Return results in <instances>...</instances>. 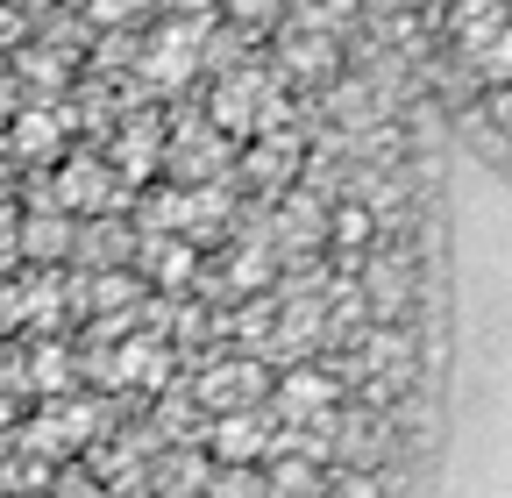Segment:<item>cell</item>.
Here are the masks:
<instances>
[{"mask_svg":"<svg viewBox=\"0 0 512 498\" xmlns=\"http://www.w3.org/2000/svg\"><path fill=\"white\" fill-rule=\"evenodd\" d=\"M50 200L72 207V214H114L121 207V178L107 164H93V157H72V164L57 171V193Z\"/></svg>","mask_w":512,"mask_h":498,"instance_id":"1","label":"cell"},{"mask_svg":"<svg viewBox=\"0 0 512 498\" xmlns=\"http://www.w3.org/2000/svg\"><path fill=\"white\" fill-rule=\"evenodd\" d=\"M207 442H214L221 463H256L264 449H278V427L264 420V406H235V413H221L207 427Z\"/></svg>","mask_w":512,"mask_h":498,"instance_id":"2","label":"cell"},{"mask_svg":"<svg viewBox=\"0 0 512 498\" xmlns=\"http://www.w3.org/2000/svg\"><path fill=\"white\" fill-rule=\"evenodd\" d=\"M143 72H150L157 86H185L192 72H200V29H192V22H171V29L150 43Z\"/></svg>","mask_w":512,"mask_h":498,"instance_id":"3","label":"cell"},{"mask_svg":"<svg viewBox=\"0 0 512 498\" xmlns=\"http://www.w3.org/2000/svg\"><path fill=\"white\" fill-rule=\"evenodd\" d=\"M256 121H264V79H256V72H242V79H228V86L214 93V129L249 136Z\"/></svg>","mask_w":512,"mask_h":498,"instance_id":"4","label":"cell"},{"mask_svg":"<svg viewBox=\"0 0 512 498\" xmlns=\"http://www.w3.org/2000/svg\"><path fill=\"white\" fill-rule=\"evenodd\" d=\"M15 242H22V257L57 264L64 249H72V221H64L57 207H43V214H29V221H15Z\"/></svg>","mask_w":512,"mask_h":498,"instance_id":"5","label":"cell"},{"mask_svg":"<svg viewBox=\"0 0 512 498\" xmlns=\"http://www.w3.org/2000/svg\"><path fill=\"white\" fill-rule=\"evenodd\" d=\"M363 292H370V314L377 321H399L406 314V264L399 257H370L363 264Z\"/></svg>","mask_w":512,"mask_h":498,"instance_id":"6","label":"cell"},{"mask_svg":"<svg viewBox=\"0 0 512 498\" xmlns=\"http://www.w3.org/2000/svg\"><path fill=\"white\" fill-rule=\"evenodd\" d=\"M171 356H164V342H121L114 349V385H171V370H164Z\"/></svg>","mask_w":512,"mask_h":498,"instance_id":"7","label":"cell"},{"mask_svg":"<svg viewBox=\"0 0 512 498\" xmlns=\"http://www.w3.org/2000/svg\"><path fill=\"white\" fill-rule=\"evenodd\" d=\"M328 406H335V385L313 378V370H292V378L278 385V413H285V420H320Z\"/></svg>","mask_w":512,"mask_h":498,"instance_id":"8","label":"cell"},{"mask_svg":"<svg viewBox=\"0 0 512 498\" xmlns=\"http://www.w3.org/2000/svg\"><path fill=\"white\" fill-rule=\"evenodd\" d=\"M86 434H93V413H86V406H50V413L29 427V442H36V449H72V442H86Z\"/></svg>","mask_w":512,"mask_h":498,"instance_id":"9","label":"cell"},{"mask_svg":"<svg viewBox=\"0 0 512 498\" xmlns=\"http://www.w3.org/2000/svg\"><path fill=\"white\" fill-rule=\"evenodd\" d=\"M249 392H264V370H256V363H228V370H214V378L200 385V399H207V406H228V413H235V399H249Z\"/></svg>","mask_w":512,"mask_h":498,"instance_id":"10","label":"cell"},{"mask_svg":"<svg viewBox=\"0 0 512 498\" xmlns=\"http://www.w3.org/2000/svg\"><path fill=\"white\" fill-rule=\"evenodd\" d=\"M143 271L164 278V285H185V278H192V249H185L178 235H150V242H143Z\"/></svg>","mask_w":512,"mask_h":498,"instance_id":"11","label":"cell"},{"mask_svg":"<svg viewBox=\"0 0 512 498\" xmlns=\"http://www.w3.org/2000/svg\"><path fill=\"white\" fill-rule=\"evenodd\" d=\"M271 498H320V477H313V463H306V456H285V463L271 470Z\"/></svg>","mask_w":512,"mask_h":498,"instance_id":"12","label":"cell"},{"mask_svg":"<svg viewBox=\"0 0 512 498\" xmlns=\"http://www.w3.org/2000/svg\"><path fill=\"white\" fill-rule=\"evenodd\" d=\"M114 157H121V178H150V164H157V129H128Z\"/></svg>","mask_w":512,"mask_h":498,"instance_id":"13","label":"cell"},{"mask_svg":"<svg viewBox=\"0 0 512 498\" xmlns=\"http://www.w3.org/2000/svg\"><path fill=\"white\" fill-rule=\"evenodd\" d=\"M498 29H505L498 0H463V43H470V50H484V43H491Z\"/></svg>","mask_w":512,"mask_h":498,"instance_id":"14","label":"cell"},{"mask_svg":"<svg viewBox=\"0 0 512 498\" xmlns=\"http://www.w3.org/2000/svg\"><path fill=\"white\" fill-rule=\"evenodd\" d=\"M15 150H22V157H50V150H57V121H50V114H22V121H15Z\"/></svg>","mask_w":512,"mask_h":498,"instance_id":"15","label":"cell"},{"mask_svg":"<svg viewBox=\"0 0 512 498\" xmlns=\"http://www.w3.org/2000/svg\"><path fill=\"white\" fill-rule=\"evenodd\" d=\"M285 65H292V72H328V65H335V43H328V36H292V43H285Z\"/></svg>","mask_w":512,"mask_h":498,"instance_id":"16","label":"cell"},{"mask_svg":"<svg viewBox=\"0 0 512 498\" xmlns=\"http://www.w3.org/2000/svg\"><path fill=\"white\" fill-rule=\"evenodd\" d=\"M363 356H370L377 370H406V356H413V342H406L399 328H377V335L363 342Z\"/></svg>","mask_w":512,"mask_h":498,"instance_id":"17","label":"cell"},{"mask_svg":"<svg viewBox=\"0 0 512 498\" xmlns=\"http://www.w3.org/2000/svg\"><path fill=\"white\" fill-rule=\"evenodd\" d=\"M313 235H320V207L299 193V200H292V214H285V242H292V249H306Z\"/></svg>","mask_w":512,"mask_h":498,"instance_id":"18","label":"cell"},{"mask_svg":"<svg viewBox=\"0 0 512 498\" xmlns=\"http://www.w3.org/2000/svg\"><path fill=\"white\" fill-rule=\"evenodd\" d=\"M136 299V278H121V271H107V278H93V306L100 314H121V306Z\"/></svg>","mask_w":512,"mask_h":498,"instance_id":"19","label":"cell"},{"mask_svg":"<svg viewBox=\"0 0 512 498\" xmlns=\"http://www.w3.org/2000/svg\"><path fill=\"white\" fill-rule=\"evenodd\" d=\"M328 498H384V484H377L370 470H342V477L328 484Z\"/></svg>","mask_w":512,"mask_h":498,"instance_id":"20","label":"cell"},{"mask_svg":"<svg viewBox=\"0 0 512 498\" xmlns=\"http://www.w3.org/2000/svg\"><path fill=\"white\" fill-rule=\"evenodd\" d=\"M249 171H256V178H285V171H292V143H271V150H256V157H249Z\"/></svg>","mask_w":512,"mask_h":498,"instance_id":"21","label":"cell"},{"mask_svg":"<svg viewBox=\"0 0 512 498\" xmlns=\"http://www.w3.org/2000/svg\"><path fill=\"white\" fill-rule=\"evenodd\" d=\"M484 72H491V79H512V29H498V36L484 43Z\"/></svg>","mask_w":512,"mask_h":498,"instance_id":"22","label":"cell"},{"mask_svg":"<svg viewBox=\"0 0 512 498\" xmlns=\"http://www.w3.org/2000/svg\"><path fill=\"white\" fill-rule=\"evenodd\" d=\"M264 278H271V257H264V249L249 242L242 257H235V285H264Z\"/></svg>","mask_w":512,"mask_h":498,"instance_id":"23","label":"cell"},{"mask_svg":"<svg viewBox=\"0 0 512 498\" xmlns=\"http://www.w3.org/2000/svg\"><path fill=\"white\" fill-rule=\"evenodd\" d=\"M214 498H256V484H249V470H242V463H228V470L214 477Z\"/></svg>","mask_w":512,"mask_h":498,"instance_id":"24","label":"cell"},{"mask_svg":"<svg viewBox=\"0 0 512 498\" xmlns=\"http://www.w3.org/2000/svg\"><path fill=\"white\" fill-rule=\"evenodd\" d=\"M136 8H150V0H93V22H128Z\"/></svg>","mask_w":512,"mask_h":498,"instance_id":"25","label":"cell"},{"mask_svg":"<svg viewBox=\"0 0 512 498\" xmlns=\"http://www.w3.org/2000/svg\"><path fill=\"white\" fill-rule=\"evenodd\" d=\"M192 484H200V463L178 456V463H171V491H192Z\"/></svg>","mask_w":512,"mask_h":498,"instance_id":"26","label":"cell"},{"mask_svg":"<svg viewBox=\"0 0 512 498\" xmlns=\"http://www.w3.org/2000/svg\"><path fill=\"white\" fill-rule=\"evenodd\" d=\"M335 235H342V242H363V235H370V214H342Z\"/></svg>","mask_w":512,"mask_h":498,"instance_id":"27","label":"cell"},{"mask_svg":"<svg viewBox=\"0 0 512 498\" xmlns=\"http://www.w3.org/2000/svg\"><path fill=\"white\" fill-rule=\"evenodd\" d=\"M491 114H498V129H505V136H512V86H505V93H498V100H491Z\"/></svg>","mask_w":512,"mask_h":498,"instance_id":"28","label":"cell"},{"mask_svg":"<svg viewBox=\"0 0 512 498\" xmlns=\"http://www.w3.org/2000/svg\"><path fill=\"white\" fill-rule=\"evenodd\" d=\"M0 249H15V214L0 207Z\"/></svg>","mask_w":512,"mask_h":498,"instance_id":"29","label":"cell"},{"mask_svg":"<svg viewBox=\"0 0 512 498\" xmlns=\"http://www.w3.org/2000/svg\"><path fill=\"white\" fill-rule=\"evenodd\" d=\"M235 15H271V0H235Z\"/></svg>","mask_w":512,"mask_h":498,"instance_id":"30","label":"cell"},{"mask_svg":"<svg viewBox=\"0 0 512 498\" xmlns=\"http://www.w3.org/2000/svg\"><path fill=\"white\" fill-rule=\"evenodd\" d=\"M57 498H100V491H86V484H64V491H57Z\"/></svg>","mask_w":512,"mask_h":498,"instance_id":"31","label":"cell"},{"mask_svg":"<svg viewBox=\"0 0 512 498\" xmlns=\"http://www.w3.org/2000/svg\"><path fill=\"white\" fill-rule=\"evenodd\" d=\"M178 8H200V0H178Z\"/></svg>","mask_w":512,"mask_h":498,"instance_id":"32","label":"cell"},{"mask_svg":"<svg viewBox=\"0 0 512 498\" xmlns=\"http://www.w3.org/2000/svg\"><path fill=\"white\" fill-rule=\"evenodd\" d=\"M399 8H420V0H399Z\"/></svg>","mask_w":512,"mask_h":498,"instance_id":"33","label":"cell"}]
</instances>
